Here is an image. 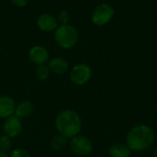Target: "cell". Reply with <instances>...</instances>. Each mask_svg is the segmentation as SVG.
I'll return each instance as SVG.
<instances>
[{
  "label": "cell",
  "mask_w": 157,
  "mask_h": 157,
  "mask_svg": "<svg viewBox=\"0 0 157 157\" xmlns=\"http://www.w3.org/2000/svg\"><path fill=\"white\" fill-rule=\"evenodd\" d=\"M155 141L153 129L146 124H139L132 127L126 136V144L132 152L147 150Z\"/></svg>",
  "instance_id": "cell-1"
},
{
  "label": "cell",
  "mask_w": 157,
  "mask_h": 157,
  "mask_svg": "<svg viewBox=\"0 0 157 157\" xmlns=\"http://www.w3.org/2000/svg\"><path fill=\"white\" fill-rule=\"evenodd\" d=\"M82 120L79 114L73 109H63L55 119V127L59 134L67 139L79 135L82 130Z\"/></svg>",
  "instance_id": "cell-2"
},
{
  "label": "cell",
  "mask_w": 157,
  "mask_h": 157,
  "mask_svg": "<svg viewBox=\"0 0 157 157\" xmlns=\"http://www.w3.org/2000/svg\"><path fill=\"white\" fill-rule=\"evenodd\" d=\"M54 41L62 49H71L78 41V32L69 23L59 25L54 30Z\"/></svg>",
  "instance_id": "cell-3"
},
{
  "label": "cell",
  "mask_w": 157,
  "mask_h": 157,
  "mask_svg": "<svg viewBox=\"0 0 157 157\" xmlns=\"http://www.w3.org/2000/svg\"><path fill=\"white\" fill-rule=\"evenodd\" d=\"M114 13V8L109 4L102 3L94 8L91 15V20L97 26H104L112 19Z\"/></svg>",
  "instance_id": "cell-4"
},
{
  "label": "cell",
  "mask_w": 157,
  "mask_h": 157,
  "mask_svg": "<svg viewBox=\"0 0 157 157\" xmlns=\"http://www.w3.org/2000/svg\"><path fill=\"white\" fill-rule=\"evenodd\" d=\"M92 77V69L88 64H75L70 71V80L76 86H84Z\"/></svg>",
  "instance_id": "cell-5"
},
{
  "label": "cell",
  "mask_w": 157,
  "mask_h": 157,
  "mask_svg": "<svg viewBox=\"0 0 157 157\" xmlns=\"http://www.w3.org/2000/svg\"><path fill=\"white\" fill-rule=\"evenodd\" d=\"M69 146L72 152L79 156L89 155L93 151V144L91 141L87 137L82 135H76L71 138Z\"/></svg>",
  "instance_id": "cell-6"
},
{
  "label": "cell",
  "mask_w": 157,
  "mask_h": 157,
  "mask_svg": "<svg viewBox=\"0 0 157 157\" xmlns=\"http://www.w3.org/2000/svg\"><path fill=\"white\" fill-rule=\"evenodd\" d=\"M23 129L22 121L19 118L13 115L5 120L3 124V130L6 135L10 138H14L18 136Z\"/></svg>",
  "instance_id": "cell-7"
},
{
  "label": "cell",
  "mask_w": 157,
  "mask_h": 157,
  "mask_svg": "<svg viewBox=\"0 0 157 157\" xmlns=\"http://www.w3.org/2000/svg\"><path fill=\"white\" fill-rule=\"evenodd\" d=\"M36 23H37L38 28L41 31H44V32L54 31L57 29V27L59 26L56 17H54L53 15L49 14V13H44V14H41L40 16H39Z\"/></svg>",
  "instance_id": "cell-8"
},
{
  "label": "cell",
  "mask_w": 157,
  "mask_h": 157,
  "mask_svg": "<svg viewBox=\"0 0 157 157\" xmlns=\"http://www.w3.org/2000/svg\"><path fill=\"white\" fill-rule=\"evenodd\" d=\"M29 58L36 65H41L49 62L50 54L45 47L41 45H35L30 48L29 52Z\"/></svg>",
  "instance_id": "cell-9"
},
{
  "label": "cell",
  "mask_w": 157,
  "mask_h": 157,
  "mask_svg": "<svg viewBox=\"0 0 157 157\" xmlns=\"http://www.w3.org/2000/svg\"><path fill=\"white\" fill-rule=\"evenodd\" d=\"M17 104L9 96H0V119H7L15 115Z\"/></svg>",
  "instance_id": "cell-10"
},
{
  "label": "cell",
  "mask_w": 157,
  "mask_h": 157,
  "mask_svg": "<svg viewBox=\"0 0 157 157\" xmlns=\"http://www.w3.org/2000/svg\"><path fill=\"white\" fill-rule=\"evenodd\" d=\"M48 67L52 73L61 75L67 72L69 68V63L63 57H54L49 60Z\"/></svg>",
  "instance_id": "cell-11"
},
{
  "label": "cell",
  "mask_w": 157,
  "mask_h": 157,
  "mask_svg": "<svg viewBox=\"0 0 157 157\" xmlns=\"http://www.w3.org/2000/svg\"><path fill=\"white\" fill-rule=\"evenodd\" d=\"M33 110H34L33 104L29 100H24L17 105L15 110V116H17L20 120L27 119L32 115Z\"/></svg>",
  "instance_id": "cell-12"
},
{
  "label": "cell",
  "mask_w": 157,
  "mask_h": 157,
  "mask_svg": "<svg viewBox=\"0 0 157 157\" xmlns=\"http://www.w3.org/2000/svg\"><path fill=\"white\" fill-rule=\"evenodd\" d=\"M109 154L110 157H130L132 151L126 144L117 143L109 147Z\"/></svg>",
  "instance_id": "cell-13"
},
{
  "label": "cell",
  "mask_w": 157,
  "mask_h": 157,
  "mask_svg": "<svg viewBox=\"0 0 157 157\" xmlns=\"http://www.w3.org/2000/svg\"><path fill=\"white\" fill-rule=\"evenodd\" d=\"M50 144L53 151H56V152L62 151L67 145V138H65L64 136H63L61 134H58L52 139Z\"/></svg>",
  "instance_id": "cell-14"
},
{
  "label": "cell",
  "mask_w": 157,
  "mask_h": 157,
  "mask_svg": "<svg viewBox=\"0 0 157 157\" xmlns=\"http://www.w3.org/2000/svg\"><path fill=\"white\" fill-rule=\"evenodd\" d=\"M50 73H51V71H50L48 65H45V64L37 65V68L35 70V75H36L37 78L41 81L46 80L49 77Z\"/></svg>",
  "instance_id": "cell-15"
},
{
  "label": "cell",
  "mask_w": 157,
  "mask_h": 157,
  "mask_svg": "<svg viewBox=\"0 0 157 157\" xmlns=\"http://www.w3.org/2000/svg\"><path fill=\"white\" fill-rule=\"evenodd\" d=\"M11 146H12L11 138L6 134L1 135L0 136V152L7 154V152L11 149Z\"/></svg>",
  "instance_id": "cell-16"
},
{
  "label": "cell",
  "mask_w": 157,
  "mask_h": 157,
  "mask_svg": "<svg viewBox=\"0 0 157 157\" xmlns=\"http://www.w3.org/2000/svg\"><path fill=\"white\" fill-rule=\"evenodd\" d=\"M59 25H64V24H68L69 19H70V15L66 10H62L58 13L57 17H56Z\"/></svg>",
  "instance_id": "cell-17"
},
{
  "label": "cell",
  "mask_w": 157,
  "mask_h": 157,
  "mask_svg": "<svg viewBox=\"0 0 157 157\" xmlns=\"http://www.w3.org/2000/svg\"><path fill=\"white\" fill-rule=\"evenodd\" d=\"M9 157H30V155L23 148H15L11 151Z\"/></svg>",
  "instance_id": "cell-18"
},
{
  "label": "cell",
  "mask_w": 157,
  "mask_h": 157,
  "mask_svg": "<svg viewBox=\"0 0 157 157\" xmlns=\"http://www.w3.org/2000/svg\"><path fill=\"white\" fill-rule=\"evenodd\" d=\"M11 3L17 7H24L28 5L29 0H10Z\"/></svg>",
  "instance_id": "cell-19"
},
{
  "label": "cell",
  "mask_w": 157,
  "mask_h": 157,
  "mask_svg": "<svg viewBox=\"0 0 157 157\" xmlns=\"http://www.w3.org/2000/svg\"><path fill=\"white\" fill-rule=\"evenodd\" d=\"M0 157H9V155L6 153H1L0 152Z\"/></svg>",
  "instance_id": "cell-20"
},
{
  "label": "cell",
  "mask_w": 157,
  "mask_h": 157,
  "mask_svg": "<svg viewBox=\"0 0 157 157\" xmlns=\"http://www.w3.org/2000/svg\"><path fill=\"white\" fill-rule=\"evenodd\" d=\"M154 157H157V149H155V152H154V155H153Z\"/></svg>",
  "instance_id": "cell-21"
}]
</instances>
